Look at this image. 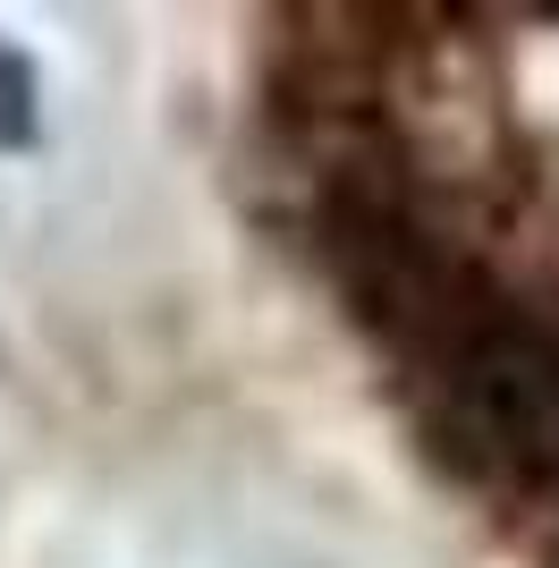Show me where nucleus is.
<instances>
[{
  "instance_id": "nucleus-1",
  "label": "nucleus",
  "mask_w": 559,
  "mask_h": 568,
  "mask_svg": "<svg viewBox=\"0 0 559 568\" xmlns=\"http://www.w3.org/2000/svg\"><path fill=\"white\" fill-rule=\"evenodd\" d=\"M424 442L466 484L559 475V339L509 314H484L449 356H433Z\"/></svg>"
}]
</instances>
